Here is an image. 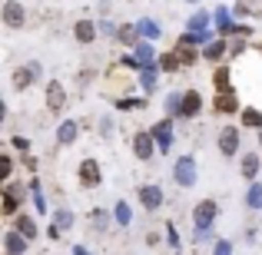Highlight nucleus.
<instances>
[{
  "instance_id": "f257e3e1",
  "label": "nucleus",
  "mask_w": 262,
  "mask_h": 255,
  "mask_svg": "<svg viewBox=\"0 0 262 255\" xmlns=\"http://www.w3.org/2000/svg\"><path fill=\"white\" fill-rule=\"evenodd\" d=\"M173 179H176L179 189H192V186H196V179H199L196 159H192V156H179L176 166H173Z\"/></svg>"
},
{
  "instance_id": "f03ea898",
  "label": "nucleus",
  "mask_w": 262,
  "mask_h": 255,
  "mask_svg": "<svg viewBox=\"0 0 262 255\" xmlns=\"http://www.w3.org/2000/svg\"><path fill=\"white\" fill-rule=\"evenodd\" d=\"M129 149H133V156L140 163H149L156 156V140L153 133H146V129H136L133 136H129Z\"/></svg>"
},
{
  "instance_id": "7ed1b4c3",
  "label": "nucleus",
  "mask_w": 262,
  "mask_h": 255,
  "mask_svg": "<svg viewBox=\"0 0 262 255\" xmlns=\"http://www.w3.org/2000/svg\"><path fill=\"white\" fill-rule=\"evenodd\" d=\"M20 199H24V186L20 182H4V196H0V216H7V219H13V216H20Z\"/></svg>"
},
{
  "instance_id": "20e7f679",
  "label": "nucleus",
  "mask_w": 262,
  "mask_h": 255,
  "mask_svg": "<svg viewBox=\"0 0 262 255\" xmlns=\"http://www.w3.org/2000/svg\"><path fill=\"white\" fill-rule=\"evenodd\" d=\"M77 179H80V186H83V189H96V186L103 182V169H100V163H96L93 156L80 159V166H77Z\"/></svg>"
},
{
  "instance_id": "39448f33",
  "label": "nucleus",
  "mask_w": 262,
  "mask_h": 255,
  "mask_svg": "<svg viewBox=\"0 0 262 255\" xmlns=\"http://www.w3.org/2000/svg\"><path fill=\"white\" fill-rule=\"evenodd\" d=\"M216 216H219V202H216V199H199L196 209H192V222H196V229H212Z\"/></svg>"
},
{
  "instance_id": "423d86ee",
  "label": "nucleus",
  "mask_w": 262,
  "mask_h": 255,
  "mask_svg": "<svg viewBox=\"0 0 262 255\" xmlns=\"http://www.w3.org/2000/svg\"><path fill=\"white\" fill-rule=\"evenodd\" d=\"M136 199H140V205H143L146 212H156V209L163 205V199H166V196H163V186H160V182H143L140 189H136Z\"/></svg>"
},
{
  "instance_id": "0eeeda50",
  "label": "nucleus",
  "mask_w": 262,
  "mask_h": 255,
  "mask_svg": "<svg viewBox=\"0 0 262 255\" xmlns=\"http://www.w3.org/2000/svg\"><path fill=\"white\" fill-rule=\"evenodd\" d=\"M0 20H4L10 30H20V27L27 24V7L20 4V0H4V7H0Z\"/></svg>"
},
{
  "instance_id": "6e6552de",
  "label": "nucleus",
  "mask_w": 262,
  "mask_h": 255,
  "mask_svg": "<svg viewBox=\"0 0 262 255\" xmlns=\"http://www.w3.org/2000/svg\"><path fill=\"white\" fill-rule=\"evenodd\" d=\"M239 140H243V126H226L223 133H219V140H216L219 153H223L226 159L239 156Z\"/></svg>"
},
{
  "instance_id": "1a4fd4ad",
  "label": "nucleus",
  "mask_w": 262,
  "mask_h": 255,
  "mask_svg": "<svg viewBox=\"0 0 262 255\" xmlns=\"http://www.w3.org/2000/svg\"><path fill=\"white\" fill-rule=\"evenodd\" d=\"M37 77H40V63H24V66H17V70H13L10 86L17 89V93H24V89H30L33 83H37Z\"/></svg>"
},
{
  "instance_id": "9d476101",
  "label": "nucleus",
  "mask_w": 262,
  "mask_h": 255,
  "mask_svg": "<svg viewBox=\"0 0 262 255\" xmlns=\"http://www.w3.org/2000/svg\"><path fill=\"white\" fill-rule=\"evenodd\" d=\"M149 63H153V43H149V40H140V43L133 47V53L126 57V66L140 70V66H149Z\"/></svg>"
},
{
  "instance_id": "9b49d317",
  "label": "nucleus",
  "mask_w": 262,
  "mask_h": 255,
  "mask_svg": "<svg viewBox=\"0 0 262 255\" xmlns=\"http://www.w3.org/2000/svg\"><path fill=\"white\" fill-rule=\"evenodd\" d=\"M63 106H67V89L60 80H50L47 83V109L50 113H63Z\"/></svg>"
},
{
  "instance_id": "f8f14e48",
  "label": "nucleus",
  "mask_w": 262,
  "mask_h": 255,
  "mask_svg": "<svg viewBox=\"0 0 262 255\" xmlns=\"http://www.w3.org/2000/svg\"><path fill=\"white\" fill-rule=\"evenodd\" d=\"M259 169H262L259 153H243V156H239V176H243L246 182H256Z\"/></svg>"
},
{
  "instance_id": "ddd939ff",
  "label": "nucleus",
  "mask_w": 262,
  "mask_h": 255,
  "mask_svg": "<svg viewBox=\"0 0 262 255\" xmlns=\"http://www.w3.org/2000/svg\"><path fill=\"white\" fill-rule=\"evenodd\" d=\"M27 245H30V239L20 236L17 229L4 232V255H27Z\"/></svg>"
},
{
  "instance_id": "4468645a",
  "label": "nucleus",
  "mask_w": 262,
  "mask_h": 255,
  "mask_svg": "<svg viewBox=\"0 0 262 255\" xmlns=\"http://www.w3.org/2000/svg\"><path fill=\"white\" fill-rule=\"evenodd\" d=\"M203 113V93L199 89H186L183 93V109H179V116H186V120H192V116Z\"/></svg>"
},
{
  "instance_id": "2eb2a0df",
  "label": "nucleus",
  "mask_w": 262,
  "mask_h": 255,
  "mask_svg": "<svg viewBox=\"0 0 262 255\" xmlns=\"http://www.w3.org/2000/svg\"><path fill=\"white\" fill-rule=\"evenodd\" d=\"M149 133H153V140H156V146H160V153H166L169 149V143H173V120H160L156 123L153 129H149Z\"/></svg>"
},
{
  "instance_id": "dca6fc26",
  "label": "nucleus",
  "mask_w": 262,
  "mask_h": 255,
  "mask_svg": "<svg viewBox=\"0 0 262 255\" xmlns=\"http://www.w3.org/2000/svg\"><path fill=\"white\" fill-rule=\"evenodd\" d=\"M77 136H80V123L77 120H63L57 126V143L60 146H70V143H77Z\"/></svg>"
},
{
  "instance_id": "f3484780",
  "label": "nucleus",
  "mask_w": 262,
  "mask_h": 255,
  "mask_svg": "<svg viewBox=\"0 0 262 255\" xmlns=\"http://www.w3.org/2000/svg\"><path fill=\"white\" fill-rule=\"evenodd\" d=\"M13 229L20 232V236H27L33 242V239L40 236V229H37V222H33L30 216H27V212H20V216H13Z\"/></svg>"
},
{
  "instance_id": "a211bd4d",
  "label": "nucleus",
  "mask_w": 262,
  "mask_h": 255,
  "mask_svg": "<svg viewBox=\"0 0 262 255\" xmlns=\"http://www.w3.org/2000/svg\"><path fill=\"white\" fill-rule=\"evenodd\" d=\"M212 113H243V109H239V100L232 93H219L212 100Z\"/></svg>"
},
{
  "instance_id": "6ab92c4d",
  "label": "nucleus",
  "mask_w": 262,
  "mask_h": 255,
  "mask_svg": "<svg viewBox=\"0 0 262 255\" xmlns=\"http://www.w3.org/2000/svg\"><path fill=\"white\" fill-rule=\"evenodd\" d=\"M73 37H77L80 43H93L96 40V24L93 20H77V24H73Z\"/></svg>"
},
{
  "instance_id": "aec40b11",
  "label": "nucleus",
  "mask_w": 262,
  "mask_h": 255,
  "mask_svg": "<svg viewBox=\"0 0 262 255\" xmlns=\"http://www.w3.org/2000/svg\"><path fill=\"white\" fill-rule=\"evenodd\" d=\"M239 126H243V129H262V113L256 106H243V113H239Z\"/></svg>"
},
{
  "instance_id": "412c9836",
  "label": "nucleus",
  "mask_w": 262,
  "mask_h": 255,
  "mask_svg": "<svg viewBox=\"0 0 262 255\" xmlns=\"http://www.w3.org/2000/svg\"><path fill=\"white\" fill-rule=\"evenodd\" d=\"M232 73H229V66H216L212 70V86L219 89V93H232Z\"/></svg>"
},
{
  "instance_id": "4be33fe9",
  "label": "nucleus",
  "mask_w": 262,
  "mask_h": 255,
  "mask_svg": "<svg viewBox=\"0 0 262 255\" xmlns=\"http://www.w3.org/2000/svg\"><path fill=\"white\" fill-rule=\"evenodd\" d=\"M223 57H226V40H212V43H206L203 60H209V63H219Z\"/></svg>"
},
{
  "instance_id": "5701e85b",
  "label": "nucleus",
  "mask_w": 262,
  "mask_h": 255,
  "mask_svg": "<svg viewBox=\"0 0 262 255\" xmlns=\"http://www.w3.org/2000/svg\"><path fill=\"white\" fill-rule=\"evenodd\" d=\"M140 37H143V33H140V27H136V24H123L120 27V43L136 47V43H140Z\"/></svg>"
},
{
  "instance_id": "b1692460",
  "label": "nucleus",
  "mask_w": 262,
  "mask_h": 255,
  "mask_svg": "<svg viewBox=\"0 0 262 255\" xmlns=\"http://www.w3.org/2000/svg\"><path fill=\"white\" fill-rule=\"evenodd\" d=\"M246 209H262V182H249V192H246Z\"/></svg>"
},
{
  "instance_id": "393cba45",
  "label": "nucleus",
  "mask_w": 262,
  "mask_h": 255,
  "mask_svg": "<svg viewBox=\"0 0 262 255\" xmlns=\"http://www.w3.org/2000/svg\"><path fill=\"white\" fill-rule=\"evenodd\" d=\"M176 53H179V63H183V66H192L199 57H203V53H196L192 47H186V43H176Z\"/></svg>"
},
{
  "instance_id": "a878e982",
  "label": "nucleus",
  "mask_w": 262,
  "mask_h": 255,
  "mask_svg": "<svg viewBox=\"0 0 262 255\" xmlns=\"http://www.w3.org/2000/svg\"><path fill=\"white\" fill-rule=\"evenodd\" d=\"M136 27H140V33H143L146 40H156V37L163 33V30H160V24H156V20H149V17H143V20H140Z\"/></svg>"
},
{
  "instance_id": "bb28decb",
  "label": "nucleus",
  "mask_w": 262,
  "mask_h": 255,
  "mask_svg": "<svg viewBox=\"0 0 262 255\" xmlns=\"http://www.w3.org/2000/svg\"><path fill=\"white\" fill-rule=\"evenodd\" d=\"M179 53H160V70H166V73H176L179 70Z\"/></svg>"
},
{
  "instance_id": "cd10ccee",
  "label": "nucleus",
  "mask_w": 262,
  "mask_h": 255,
  "mask_svg": "<svg viewBox=\"0 0 262 255\" xmlns=\"http://www.w3.org/2000/svg\"><path fill=\"white\" fill-rule=\"evenodd\" d=\"M206 24H209V13H206V10H199L196 17H189V20H186V27H189L192 33H203V30H206Z\"/></svg>"
},
{
  "instance_id": "c85d7f7f",
  "label": "nucleus",
  "mask_w": 262,
  "mask_h": 255,
  "mask_svg": "<svg viewBox=\"0 0 262 255\" xmlns=\"http://www.w3.org/2000/svg\"><path fill=\"white\" fill-rule=\"evenodd\" d=\"M116 106L120 109H146L149 103L143 100V96H123V100H116Z\"/></svg>"
},
{
  "instance_id": "c756f323",
  "label": "nucleus",
  "mask_w": 262,
  "mask_h": 255,
  "mask_svg": "<svg viewBox=\"0 0 262 255\" xmlns=\"http://www.w3.org/2000/svg\"><path fill=\"white\" fill-rule=\"evenodd\" d=\"M216 24H219V30H223V33H236V30H239V27H236V24L229 20V13H226L223 7L216 10Z\"/></svg>"
},
{
  "instance_id": "7c9ffc66",
  "label": "nucleus",
  "mask_w": 262,
  "mask_h": 255,
  "mask_svg": "<svg viewBox=\"0 0 262 255\" xmlns=\"http://www.w3.org/2000/svg\"><path fill=\"white\" fill-rule=\"evenodd\" d=\"M10 176H13V156L4 153L0 156V182H10Z\"/></svg>"
},
{
  "instance_id": "2f4dec72",
  "label": "nucleus",
  "mask_w": 262,
  "mask_h": 255,
  "mask_svg": "<svg viewBox=\"0 0 262 255\" xmlns=\"http://www.w3.org/2000/svg\"><path fill=\"white\" fill-rule=\"evenodd\" d=\"M113 209H116V222H120L123 229H126V225L133 222V212H129V205H126V202H116Z\"/></svg>"
},
{
  "instance_id": "473e14b6",
  "label": "nucleus",
  "mask_w": 262,
  "mask_h": 255,
  "mask_svg": "<svg viewBox=\"0 0 262 255\" xmlns=\"http://www.w3.org/2000/svg\"><path fill=\"white\" fill-rule=\"evenodd\" d=\"M53 225H60V229H70V225H73V212L57 209V212H53Z\"/></svg>"
},
{
  "instance_id": "72a5a7b5",
  "label": "nucleus",
  "mask_w": 262,
  "mask_h": 255,
  "mask_svg": "<svg viewBox=\"0 0 262 255\" xmlns=\"http://www.w3.org/2000/svg\"><path fill=\"white\" fill-rule=\"evenodd\" d=\"M179 109H183V93H169V96H166V113L176 116Z\"/></svg>"
},
{
  "instance_id": "f704fd0d",
  "label": "nucleus",
  "mask_w": 262,
  "mask_h": 255,
  "mask_svg": "<svg viewBox=\"0 0 262 255\" xmlns=\"http://www.w3.org/2000/svg\"><path fill=\"white\" fill-rule=\"evenodd\" d=\"M212 255H232V242H226V239H216V242H212Z\"/></svg>"
},
{
  "instance_id": "c9c22d12",
  "label": "nucleus",
  "mask_w": 262,
  "mask_h": 255,
  "mask_svg": "<svg viewBox=\"0 0 262 255\" xmlns=\"http://www.w3.org/2000/svg\"><path fill=\"white\" fill-rule=\"evenodd\" d=\"M153 77H156L153 70H143V73H140V86H143V89H153V86H156Z\"/></svg>"
},
{
  "instance_id": "e433bc0d",
  "label": "nucleus",
  "mask_w": 262,
  "mask_h": 255,
  "mask_svg": "<svg viewBox=\"0 0 262 255\" xmlns=\"http://www.w3.org/2000/svg\"><path fill=\"white\" fill-rule=\"evenodd\" d=\"M13 149H20V153H30V140H27V136H13Z\"/></svg>"
},
{
  "instance_id": "4c0bfd02",
  "label": "nucleus",
  "mask_w": 262,
  "mask_h": 255,
  "mask_svg": "<svg viewBox=\"0 0 262 255\" xmlns=\"http://www.w3.org/2000/svg\"><path fill=\"white\" fill-rule=\"evenodd\" d=\"M166 236H169V245H173V249H179V236H176V225H173V222L166 225Z\"/></svg>"
},
{
  "instance_id": "58836bf2",
  "label": "nucleus",
  "mask_w": 262,
  "mask_h": 255,
  "mask_svg": "<svg viewBox=\"0 0 262 255\" xmlns=\"http://www.w3.org/2000/svg\"><path fill=\"white\" fill-rule=\"evenodd\" d=\"M90 80H93V70H80V77H77V86H90Z\"/></svg>"
},
{
  "instance_id": "ea45409f",
  "label": "nucleus",
  "mask_w": 262,
  "mask_h": 255,
  "mask_svg": "<svg viewBox=\"0 0 262 255\" xmlns=\"http://www.w3.org/2000/svg\"><path fill=\"white\" fill-rule=\"evenodd\" d=\"M229 53H232V57H239V53H246V43H243V40H236V43L229 47Z\"/></svg>"
},
{
  "instance_id": "a19ab883",
  "label": "nucleus",
  "mask_w": 262,
  "mask_h": 255,
  "mask_svg": "<svg viewBox=\"0 0 262 255\" xmlns=\"http://www.w3.org/2000/svg\"><path fill=\"white\" fill-rule=\"evenodd\" d=\"M146 245H160V232H149V236H146Z\"/></svg>"
},
{
  "instance_id": "79ce46f5",
  "label": "nucleus",
  "mask_w": 262,
  "mask_h": 255,
  "mask_svg": "<svg viewBox=\"0 0 262 255\" xmlns=\"http://www.w3.org/2000/svg\"><path fill=\"white\" fill-rule=\"evenodd\" d=\"M73 255H93V252H90L86 245H73Z\"/></svg>"
},
{
  "instance_id": "37998d69",
  "label": "nucleus",
  "mask_w": 262,
  "mask_h": 255,
  "mask_svg": "<svg viewBox=\"0 0 262 255\" xmlns=\"http://www.w3.org/2000/svg\"><path fill=\"white\" fill-rule=\"evenodd\" d=\"M256 50H259V53H262V40H259V43H256Z\"/></svg>"
},
{
  "instance_id": "c03bdc74",
  "label": "nucleus",
  "mask_w": 262,
  "mask_h": 255,
  "mask_svg": "<svg viewBox=\"0 0 262 255\" xmlns=\"http://www.w3.org/2000/svg\"><path fill=\"white\" fill-rule=\"evenodd\" d=\"M186 4H199V0H186Z\"/></svg>"
}]
</instances>
